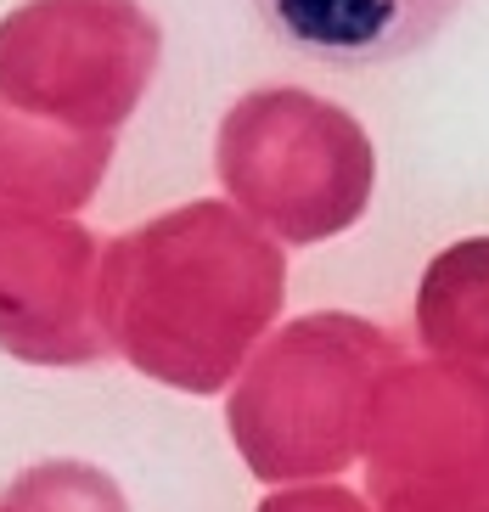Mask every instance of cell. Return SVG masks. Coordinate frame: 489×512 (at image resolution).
<instances>
[{
	"label": "cell",
	"mask_w": 489,
	"mask_h": 512,
	"mask_svg": "<svg viewBox=\"0 0 489 512\" xmlns=\"http://www.w3.org/2000/svg\"><path fill=\"white\" fill-rule=\"evenodd\" d=\"M152 34L135 0H23L0 17V192L79 209L147 85Z\"/></svg>",
	"instance_id": "6da1fadb"
},
{
	"label": "cell",
	"mask_w": 489,
	"mask_h": 512,
	"mask_svg": "<svg viewBox=\"0 0 489 512\" xmlns=\"http://www.w3.org/2000/svg\"><path fill=\"white\" fill-rule=\"evenodd\" d=\"M85 226L45 209H0V338L23 361H90L96 344L74 332L90 276Z\"/></svg>",
	"instance_id": "7a4b0ae2"
},
{
	"label": "cell",
	"mask_w": 489,
	"mask_h": 512,
	"mask_svg": "<svg viewBox=\"0 0 489 512\" xmlns=\"http://www.w3.org/2000/svg\"><path fill=\"white\" fill-rule=\"evenodd\" d=\"M276 46L326 68H377L422 51L461 0H248Z\"/></svg>",
	"instance_id": "3957f363"
}]
</instances>
